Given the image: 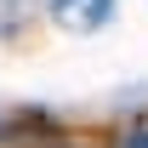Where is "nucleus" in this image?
Masks as SVG:
<instances>
[{
  "label": "nucleus",
  "instance_id": "nucleus-4",
  "mask_svg": "<svg viewBox=\"0 0 148 148\" xmlns=\"http://www.w3.org/2000/svg\"><path fill=\"white\" fill-rule=\"evenodd\" d=\"M114 148H148V108L137 114V120H125V125L114 131Z\"/></svg>",
  "mask_w": 148,
  "mask_h": 148
},
{
  "label": "nucleus",
  "instance_id": "nucleus-2",
  "mask_svg": "<svg viewBox=\"0 0 148 148\" xmlns=\"http://www.w3.org/2000/svg\"><path fill=\"white\" fill-rule=\"evenodd\" d=\"M51 114L46 108H12V103H0V148H29L40 137H51Z\"/></svg>",
  "mask_w": 148,
  "mask_h": 148
},
{
  "label": "nucleus",
  "instance_id": "nucleus-5",
  "mask_svg": "<svg viewBox=\"0 0 148 148\" xmlns=\"http://www.w3.org/2000/svg\"><path fill=\"white\" fill-rule=\"evenodd\" d=\"M29 148H86V143H69V137H57V131H51V137H40V143H29Z\"/></svg>",
  "mask_w": 148,
  "mask_h": 148
},
{
  "label": "nucleus",
  "instance_id": "nucleus-1",
  "mask_svg": "<svg viewBox=\"0 0 148 148\" xmlns=\"http://www.w3.org/2000/svg\"><path fill=\"white\" fill-rule=\"evenodd\" d=\"M46 12H51L57 29H69V34H97V29H108L114 12H120V0H40Z\"/></svg>",
  "mask_w": 148,
  "mask_h": 148
},
{
  "label": "nucleus",
  "instance_id": "nucleus-3",
  "mask_svg": "<svg viewBox=\"0 0 148 148\" xmlns=\"http://www.w3.org/2000/svg\"><path fill=\"white\" fill-rule=\"evenodd\" d=\"M34 23V0H0V40H17Z\"/></svg>",
  "mask_w": 148,
  "mask_h": 148
}]
</instances>
